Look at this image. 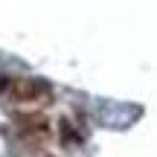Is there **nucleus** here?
Instances as JSON below:
<instances>
[{
  "mask_svg": "<svg viewBox=\"0 0 157 157\" xmlns=\"http://www.w3.org/2000/svg\"><path fill=\"white\" fill-rule=\"evenodd\" d=\"M3 93L12 102H41L50 96V87L35 78H0V96Z\"/></svg>",
  "mask_w": 157,
  "mask_h": 157,
  "instance_id": "obj_1",
  "label": "nucleus"
},
{
  "mask_svg": "<svg viewBox=\"0 0 157 157\" xmlns=\"http://www.w3.org/2000/svg\"><path fill=\"white\" fill-rule=\"evenodd\" d=\"M17 122V131H21V137L23 140H29V143H44V140H50V122H47L44 117H38V113H29V117H17L15 119Z\"/></svg>",
  "mask_w": 157,
  "mask_h": 157,
  "instance_id": "obj_2",
  "label": "nucleus"
}]
</instances>
